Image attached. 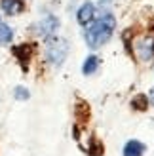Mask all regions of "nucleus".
<instances>
[{"label": "nucleus", "mask_w": 154, "mask_h": 156, "mask_svg": "<svg viewBox=\"0 0 154 156\" xmlns=\"http://www.w3.org/2000/svg\"><path fill=\"white\" fill-rule=\"evenodd\" d=\"M13 95H15V99H19V101H25V99H29V95H30V93H29V90H27V88H23V86H19V88H15V93H13Z\"/></svg>", "instance_id": "14"}, {"label": "nucleus", "mask_w": 154, "mask_h": 156, "mask_svg": "<svg viewBox=\"0 0 154 156\" xmlns=\"http://www.w3.org/2000/svg\"><path fill=\"white\" fill-rule=\"evenodd\" d=\"M114 29H116V19H114V15L112 13L101 15V17L91 23V25L86 29V33H84L86 44L89 48H99V46H103L105 42L110 40Z\"/></svg>", "instance_id": "1"}, {"label": "nucleus", "mask_w": 154, "mask_h": 156, "mask_svg": "<svg viewBox=\"0 0 154 156\" xmlns=\"http://www.w3.org/2000/svg\"><path fill=\"white\" fill-rule=\"evenodd\" d=\"M93 12H95L93 4H91V2H84V4L80 6L78 13H76V19H78L80 25H88V23L93 19Z\"/></svg>", "instance_id": "5"}, {"label": "nucleus", "mask_w": 154, "mask_h": 156, "mask_svg": "<svg viewBox=\"0 0 154 156\" xmlns=\"http://www.w3.org/2000/svg\"><path fill=\"white\" fill-rule=\"evenodd\" d=\"M145 154V145L141 141H128L126 147H124V156H143Z\"/></svg>", "instance_id": "8"}, {"label": "nucleus", "mask_w": 154, "mask_h": 156, "mask_svg": "<svg viewBox=\"0 0 154 156\" xmlns=\"http://www.w3.org/2000/svg\"><path fill=\"white\" fill-rule=\"evenodd\" d=\"M67 53H68L67 40H63V38H53V40H50L48 48H46V59H48L51 65L61 67L67 59Z\"/></svg>", "instance_id": "2"}, {"label": "nucleus", "mask_w": 154, "mask_h": 156, "mask_svg": "<svg viewBox=\"0 0 154 156\" xmlns=\"http://www.w3.org/2000/svg\"><path fill=\"white\" fill-rule=\"evenodd\" d=\"M74 118L80 124H88V120H89V107H88V103H84V101H78V103H76Z\"/></svg>", "instance_id": "9"}, {"label": "nucleus", "mask_w": 154, "mask_h": 156, "mask_svg": "<svg viewBox=\"0 0 154 156\" xmlns=\"http://www.w3.org/2000/svg\"><path fill=\"white\" fill-rule=\"evenodd\" d=\"M97 67H99V59L95 55H89V57H86V61H84V65H82V73L84 74H93L97 71Z\"/></svg>", "instance_id": "10"}, {"label": "nucleus", "mask_w": 154, "mask_h": 156, "mask_svg": "<svg viewBox=\"0 0 154 156\" xmlns=\"http://www.w3.org/2000/svg\"><path fill=\"white\" fill-rule=\"evenodd\" d=\"M149 103L154 105V88H152V91H150V99H149Z\"/></svg>", "instance_id": "15"}, {"label": "nucleus", "mask_w": 154, "mask_h": 156, "mask_svg": "<svg viewBox=\"0 0 154 156\" xmlns=\"http://www.w3.org/2000/svg\"><path fill=\"white\" fill-rule=\"evenodd\" d=\"M33 53H34V44H19L13 48V55L17 57V61L21 63L23 71L29 69V61L33 59Z\"/></svg>", "instance_id": "3"}, {"label": "nucleus", "mask_w": 154, "mask_h": 156, "mask_svg": "<svg viewBox=\"0 0 154 156\" xmlns=\"http://www.w3.org/2000/svg\"><path fill=\"white\" fill-rule=\"evenodd\" d=\"M89 156H103V143H99L95 137H91L89 139V147H88V151H86Z\"/></svg>", "instance_id": "11"}, {"label": "nucleus", "mask_w": 154, "mask_h": 156, "mask_svg": "<svg viewBox=\"0 0 154 156\" xmlns=\"http://www.w3.org/2000/svg\"><path fill=\"white\" fill-rule=\"evenodd\" d=\"M131 107L135 108V111H147L149 107V97L147 95H137L131 99Z\"/></svg>", "instance_id": "12"}, {"label": "nucleus", "mask_w": 154, "mask_h": 156, "mask_svg": "<svg viewBox=\"0 0 154 156\" xmlns=\"http://www.w3.org/2000/svg\"><path fill=\"white\" fill-rule=\"evenodd\" d=\"M137 51H139V57L143 61H149L154 57V40L152 38H147V40H141L137 44Z\"/></svg>", "instance_id": "6"}, {"label": "nucleus", "mask_w": 154, "mask_h": 156, "mask_svg": "<svg viewBox=\"0 0 154 156\" xmlns=\"http://www.w3.org/2000/svg\"><path fill=\"white\" fill-rule=\"evenodd\" d=\"M12 38H13V30L8 25L0 23V42H12Z\"/></svg>", "instance_id": "13"}, {"label": "nucleus", "mask_w": 154, "mask_h": 156, "mask_svg": "<svg viewBox=\"0 0 154 156\" xmlns=\"http://www.w3.org/2000/svg\"><path fill=\"white\" fill-rule=\"evenodd\" d=\"M0 8L8 15H17L23 12L25 4H23V0H0Z\"/></svg>", "instance_id": "7"}, {"label": "nucleus", "mask_w": 154, "mask_h": 156, "mask_svg": "<svg viewBox=\"0 0 154 156\" xmlns=\"http://www.w3.org/2000/svg\"><path fill=\"white\" fill-rule=\"evenodd\" d=\"M59 27V19L53 17V15H48V17H44L40 23H38V34L48 38L50 34L55 33V29Z\"/></svg>", "instance_id": "4"}]
</instances>
